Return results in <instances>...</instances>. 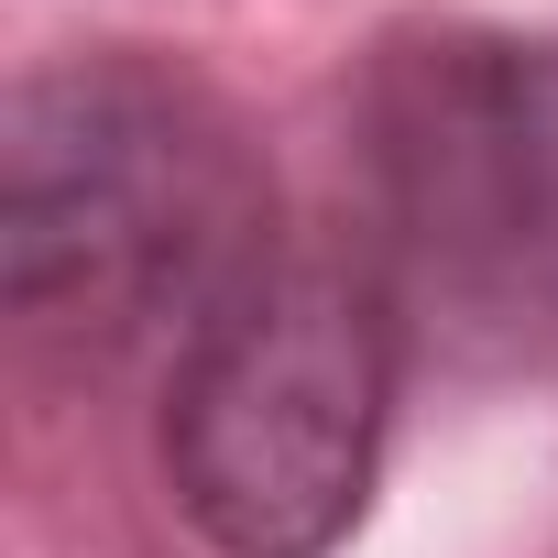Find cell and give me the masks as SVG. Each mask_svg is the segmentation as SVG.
<instances>
[{"label":"cell","instance_id":"6da1fadb","mask_svg":"<svg viewBox=\"0 0 558 558\" xmlns=\"http://www.w3.org/2000/svg\"><path fill=\"white\" fill-rule=\"evenodd\" d=\"M286 252L274 175L165 56H56L0 110V307L56 373L175 362Z\"/></svg>","mask_w":558,"mask_h":558},{"label":"cell","instance_id":"7a4b0ae2","mask_svg":"<svg viewBox=\"0 0 558 558\" xmlns=\"http://www.w3.org/2000/svg\"><path fill=\"white\" fill-rule=\"evenodd\" d=\"M340 175V241L416 351L460 373H558V34H384L351 77Z\"/></svg>","mask_w":558,"mask_h":558},{"label":"cell","instance_id":"3957f363","mask_svg":"<svg viewBox=\"0 0 558 558\" xmlns=\"http://www.w3.org/2000/svg\"><path fill=\"white\" fill-rule=\"evenodd\" d=\"M395 307L351 241H296L165 362V482L219 558H329L384 471Z\"/></svg>","mask_w":558,"mask_h":558}]
</instances>
